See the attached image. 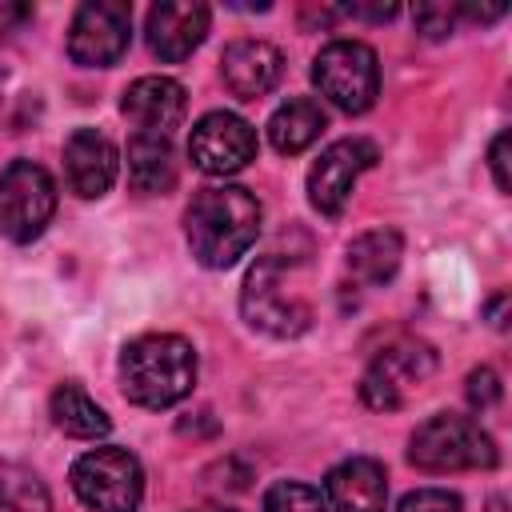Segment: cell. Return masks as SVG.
Masks as SVG:
<instances>
[{"instance_id": "1", "label": "cell", "mask_w": 512, "mask_h": 512, "mask_svg": "<svg viewBox=\"0 0 512 512\" xmlns=\"http://www.w3.org/2000/svg\"><path fill=\"white\" fill-rule=\"evenodd\" d=\"M188 248L204 268H232L260 232V200L240 184L200 188L184 212Z\"/></svg>"}, {"instance_id": "2", "label": "cell", "mask_w": 512, "mask_h": 512, "mask_svg": "<svg viewBox=\"0 0 512 512\" xmlns=\"http://www.w3.org/2000/svg\"><path fill=\"white\" fill-rule=\"evenodd\" d=\"M196 384V352L184 336L148 332L120 352V388L140 408H172Z\"/></svg>"}, {"instance_id": "3", "label": "cell", "mask_w": 512, "mask_h": 512, "mask_svg": "<svg viewBox=\"0 0 512 512\" xmlns=\"http://www.w3.org/2000/svg\"><path fill=\"white\" fill-rule=\"evenodd\" d=\"M408 460L420 472H464V468H492L496 444L492 436L468 416H432L408 440Z\"/></svg>"}, {"instance_id": "4", "label": "cell", "mask_w": 512, "mask_h": 512, "mask_svg": "<svg viewBox=\"0 0 512 512\" xmlns=\"http://www.w3.org/2000/svg\"><path fill=\"white\" fill-rule=\"evenodd\" d=\"M312 84L340 112H368L380 92L376 52L360 40H332L312 60Z\"/></svg>"}, {"instance_id": "5", "label": "cell", "mask_w": 512, "mask_h": 512, "mask_svg": "<svg viewBox=\"0 0 512 512\" xmlns=\"http://www.w3.org/2000/svg\"><path fill=\"white\" fill-rule=\"evenodd\" d=\"M72 492L92 512H136L144 468L128 448H92L72 464Z\"/></svg>"}, {"instance_id": "6", "label": "cell", "mask_w": 512, "mask_h": 512, "mask_svg": "<svg viewBox=\"0 0 512 512\" xmlns=\"http://www.w3.org/2000/svg\"><path fill=\"white\" fill-rule=\"evenodd\" d=\"M240 312L252 328L268 336H300L312 324V308L304 296H296L284 280L280 260H260L240 288Z\"/></svg>"}, {"instance_id": "7", "label": "cell", "mask_w": 512, "mask_h": 512, "mask_svg": "<svg viewBox=\"0 0 512 512\" xmlns=\"http://www.w3.org/2000/svg\"><path fill=\"white\" fill-rule=\"evenodd\" d=\"M56 212V184L32 160H12L0 172V232L16 244L36 240Z\"/></svg>"}, {"instance_id": "8", "label": "cell", "mask_w": 512, "mask_h": 512, "mask_svg": "<svg viewBox=\"0 0 512 512\" xmlns=\"http://www.w3.org/2000/svg\"><path fill=\"white\" fill-rule=\"evenodd\" d=\"M132 12L124 0H88L76 8L68 28V56L80 68H108L128 52Z\"/></svg>"}, {"instance_id": "9", "label": "cell", "mask_w": 512, "mask_h": 512, "mask_svg": "<svg viewBox=\"0 0 512 512\" xmlns=\"http://www.w3.org/2000/svg\"><path fill=\"white\" fill-rule=\"evenodd\" d=\"M376 164V144L360 136H344L320 152V160L308 168V200L324 216H340L352 200V188L360 172Z\"/></svg>"}, {"instance_id": "10", "label": "cell", "mask_w": 512, "mask_h": 512, "mask_svg": "<svg viewBox=\"0 0 512 512\" xmlns=\"http://www.w3.org/2000/svg\"><path fill=\"white\" fill-rule=\"evenodd\" d=\"M436 368V352L420 340H396L376 352V360L364 372L360 396L372 408H400L412 388H420Z\"/></svg>"}, {"instance_id": "11", "label": "cell", "mask_w": 512, "mask_h": 512, "mask_svg": "<svg viewBox=\"0 0 512 512\" xmlns=\"http://www.w3.org/2000/svg\"><path fill=\"white\" fill-rule=\"evenodd\" d=\"M188 156L204 176H232L256 160V132L236 112H208L192 124Z\"/></svg>"}, {"instance_id": "12", "label": "cell", "mask_w": 512, "mask_h": 512, "mask_svg": "<svg viewBox=\"0 0 512 512\" xmlns=\"http://www.w3.org/2000/svg\"><path fill=\"white\" fill-rule=\"evenodd\" d=\"M284 72V56L276 44L268 40H232L220 56V76L224 88L236 100H260L280 84Z\"/></svg>"}, {"instance_id": "13", "label": "cell", "mask_w": 512, "mask_h": 512, "mask_svg": "<svg viewBox=\"0 0 512 512\" xmlns=\"http://www.w3.org/2000/svg\"><path fill=\"white\" fill-rule=\"evenodd\" d=\"M116 168H120V156H116L112 140L100 136L96 128H76L64 140V180L76 196H84V200L104 196L116 180Z\"/></svg>"}, {"instance_id": "14", "label": "cell", "mask_w": 512, "mask_h": 512, "mask_svg": "<svg viewBox=\"0 0 512 512\" xmlns=\"http://www.w3.org/2000/svg\"><path fill=\"white\" fill-rule=\"evenodd\" d=\"M204 36H208V8L196 0H164L148 12V48L168 64L192 56Z\"/></svg>"}, {"instance_id": "15", "label": "cell", "mask_w": 512, "mask_h": 512, "mask_svg": "<svg viewBox=\"0 0 512 512\" xmlns=\"http://www.w3.org/2000/svg\"><path fill=\"white\" fill-rule=\"evenodd\" d=\"M184 108H188V96L168 76H140L124 88V100H120V112L136 124V132H152V136H168L184 120Z\"/></svg>"}, {"instance_id": "16", "label": "cell", "mask_w": 512, "mask_h": 512, "mask_svg": "<svg viewBox=\"0 0 512 512\" xmlns=\"http://www.w3.org/2000/svg\"><path fill=\"white\" fill-rule=\"evenodd\" d=\"M324 500L336 512H384L388 508V472L372 456H352L336 464L324 480Z\"/></svg>"}, {"instance_id": "17", "label": "cell", "mask_w": 512, "mask_h": 512, "mask_svg": "<svg viewBox=\"0 0 512 512\" xmlns=\"http://www.w3.org/2000/svg\"><path fill=\"white\" fill-rule=\"evenodd\" d=\"M128 184L144 196L168 192L176 184V152H172L168 136L136 132L128 140Z\"/></svg>"}, {"instance_id": "18", "label": "cell", "mask_w": 512, "mask_h": 512, "mask_svg": "<svg viewBox=\"0 0 512 512\" xmlns=\"http://www.w3.org/2000/svg\"><path fill=\"white\" fill-rule=\"evenodd\" d=\"M400 256H404L400 232L372 228V232H364V236H356L348 244V272L360 284H388L396 276V268H400Z\"/></svg>"}, {"instance_id": "19", "label": "cell", "mask_w": 512, "mask_h": 512, "mask_svg": "<svg viewBox=\"0 0 512 512\" xmlns=\"http://www.w3.org/2000/svg\"><path fill=\"white\" fill-rule=\"evenodd\" d=\"M324 108L316 104V100H304V96H296V100H288V104H280L276 112H272V120H268V140H272V148L276 152H284V156H296V152H304L308 144H316V136L324 132Z\"/></svg>"}, {"instance_id": "20", "label": "cell", "mask_w": 512, "mask_h": 512, "mask_svg": "<svg viewBox=\"0 0 512 512\" xmlns=\"http://www.w3.org/2000/svg\"><path fill=\"white\" fill-rule=\"evenodd\" d=\"M52 420L64 436H76V440H100L112 428L108 412L80 384H60L52 392Z\"/></svg>"}, {"instance_id": "21", "label": "cell", "mask_w": 512, "mask_h": 512, "mask_svg": "<svg viewBox=\"0 0 512 512\" xmlns=\"http://www.w3.org/2000/svg\"><path fill=\"white\" fill-rule=\"evenodd\" d=\"M0 512H52L40 476L4 456H0Z\"/></svg>"}, {"instance_id": "22", "label": "cell", "mask_w": 512, "mask_h": 512, "mask_svg": "<svg viewBox=\"0 0 512 512\" xmlns=\"http://www.w3.org/2000/svg\"><path fill=\"white\" fill-rule=\"evenodd\" d=\"M264 512H328V500L320 488L300 484V480H276L264 492Z\"/></svg>"}, {"instance_id": "23", "label": "cell", "mask_w": 512, "mask_h": 512, "mask_svg": "<svg viewBox=\"0 0 512 512\" xmlns=\"http://www.w3.org/2000/svg\"><path fill=\"white\" fill-rule=\"evenodd\" d=\"M396 512H460V496L448 488H420V492H408Z\"/></svg>"}, {"instance_id": "24", "label": "cell", "mask_w": 512, "mask_h": 512, "mask_svg": "<svg viewBox=\"0 0 512 512\" xmlns=\"http://www.w3.org/2000/svg\"><path fill=\"white\" fill-rule=\"evenodd\" d=\"M456 8H448V4H420L416 8V28L428 36V40H440V36H448L452 28H456Z\"/></svg>"}, {"instance_id": "25", "label": "cell", "mask_w": 512, "mask_h": 512, "mask_svg": "<svg viewBox=\"0 0 512 512\" xmlns=\"http://www.w3.org/2000/svg\"><path fill=\"white\" fill-rule=\"evenodd\" d=\"M500 400V376L492 368H472L468 372V404L472 408H492Z\"/></svg>"}, {"instance_id": "26", "label": "cell", "mask_w": 512, "mask_h": 512, "mask_svg": "<svg viewBox=\"0 0 512 512\" xmlns=\"http://www.w3.org/2000/svg\"><path fill=\"white\" fill-rule=\"evenodd\" d=\"M508 144H512V136L500 132V136L492 140V152H488V164H492V176H496V188H500V192L512 188V180H508Z\"/></svg>"}, {"instance_id": "27", "label": "cell", "mask_w": 512, "mask_h": 512, "mask_svg": "<svg viewBox=\"0 0 512 512\" xmlns=\"http://www.w3.org/2000/svg\"><path fill=\"white\" fill-rule=\"evenodd\" d=\"M192 512H232V508H192Z\"/></svg>"}, {"instance_id": "28", "label": "cell", "mask_w": 512, "mask_h": 512, "mask_svg": "<svg viewBox=\"0 0 512 512\" xmlns=\"http://www.w3.org/2000/svg\"><path fill=\"white\" fill-rule=\"evenodd\" d=\"M0 88H4V72H0Z\"/></svg>"}]
</instances>
